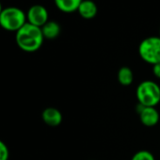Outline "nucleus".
Here are the masks:
<instances>
[{
  "instance_id": "obj_1",
  "label": "nucleus",
  "mask_w": 160,
  "mask_h": 160,
  "mask_svg": "<svg viewBox=\"0 0 160 160\" xmlns=\"http://www.w3.org/2000/svg\"><path fill=\"white\" fill-rule=\"evenodd\" d=\"M44 37L41 28L26 23L17 32L15 41L20 49L25 52H35L42 45Z\"/></svg>"
},
{
  "instance_id": "obj_2",
  "label": "nucleus",
  "mask_w": 160,
  "mask_h": 160,
  "mask_svg": "<svg viewBox=\"0 0 160 160\" xmlns=\"http://www.w3.org/2000/svg\"><path fill=\"white\" fill-rule=\"evenodd\" d=\"M137 99L143 107L154 108L160 102V87L152 80H145L137 88Z\"/></svg>"
},
{
  "instance_id": "obj_3",
  "label": "nucleus",
  "mask_w": 160,
  "mask_h": 160,
  "mask_svg": "<svg viewBox=\"0 0 160 160\" xmlns=\"http://www.w3.org/2000/svg\"><path fill=\"white\" fill-rule=\"evenodd\" d=\"M25 12L16 7H9L4 9L0 13V26L8 31L17 32L27 22Z\"/></svg>"
},
{
  "instance_id": "obj_4",
  "label": "nucleus",
  "mask_w": 160,
  "mask_h": 160,
  "mask_svg": "<svg viewBox=\"0 0 160 160\" xmlns=\"http://www.w3.org/2000/svg\"><path fill=\"white\" fill-rule=\"evenodd\" d=\"M138 54L142 60L149 64L160 63V37L152 36L144 39L139 43Z\"/></svg>"
},
{
  "instance_id": "obj_5",
  "label": "nucleus",
  "mask_w": 160,
  "mask_h": 160,
  "mask_svg": "<svg viewBox=\"0 0 160 160\" xmlns=\"http://www.w3.org/2000/svg\"><path fill=\"white\" fill-rule=\"evenodd\" d=\"M28 23L38 28H42L48 20V12L42 5H33L29 8L27 14Z\"/></svg>"
},
{
  "instance_id": "obj_6",
  "label": "nucleus",
  "mask_w": 160,
  "mask_h": 160,
  "mask_svg": "<svg viewBox=\"0 0 160 160\" xmlns=\"http://www.w3.org/2000/svg\"><path fill=\"white\" fill-rule=\"evenodd\" d=\"M138 112L142 124L148 127L154 126L159 122V113L155 108L152 107H143L138 104Z\"/></svg>"
},
{
  "instance_id": "obj_7",
  "label": "nucleus",
  "mask_w": 160,
  "mask_h": 160,
  "mask_svg": "<svg viewBox=\"0 0 160 160\" xmlns=\"http://www.w3.org/2000/svg\"><path fill=\"white\" fill-rule=\"evenodd\" d=\"M77 12L84 19H92L96 16L98 8L92 0H82L77 9Z\"/></svg>"
},
{
  "instance_id": "obj_8",
  "label": "nucleus",
  "mask_w": 160,
  "mask_h": 160,
  "mask_svg": "<svg viewBox=\"0 0 160 160\" xmlns=\"http://www.w3.org/2000/svg\"><path fill=\"white\" fill-rule=\"evenodd\" d=\"M42 118L43 122L49 126H58L62 122L61 112L55 108H47L42 111Z\"/></svg>"
},
{
  "instance_id": "obj_9",
  "label": "nucleus",
  "mask_w": 160,
  "mask_h": 160,
  "mask_svg": "<svg viewBox=\"0 0 160 160\" xmlns=\"http://www.w3.org/2000/svg\"><path fill=\"white\" fill-rule=\"evenodd\" d=\"M57 8L65 13L77 12V9L82 0H54Z\"/></svg>"
},
{
  "instance_id": "obj_10",
  "label": "nucleus",
  "mask_w": 160,
  "mask_h": 160,
  "mask_svg": "<svg viewBox=\"0 0 160 160\" xmlns=\"http://www.w3.org/2000/svg\"><path fill=\"white\" fill-rule=\"evenodd\" d=\"M41 28L44 39H48V40L56 39L60 33V26L55 21H48Z\"/></svg>"
},
{
  "instance_id": "obj_11",
  "label": "nucleus",
  "mask_w": 160,
  "mask_h": 160,
  "mask_svg": "<svg viewBox=\"0 0 160 160\" xmlns=\"http://www.w3.org/2000/svg\"><path fill=\"white\" fill-rule=\"evenodd\" d=\"M118 81L122 86H130L134 80V73L129 67H122L118 71L117 74Z\"/></svg>"
},
{
  "instance_id": "obj_12",
  "label": "nucleus",
  "mask_w": 160,
  "mask_h": 160,
  "mask_svg": "<svg viewBox=\"0 0 160 160\" xmlns=\"http://www.w3.org/2000/svg\"><path fill=\"white\" fill-rule=\"evenodd\" d=\"M131 160H155L153 154L146 150H141L137 152L133 157L131 158Z\"/></svg>"
},
{
  "instance_id": "obj_13",
  "label": "nucleus",
  "mask_w": 160,
  "mask_h": 160,
  "mask_svg": "<svg viewBox=\"0 0 160 160\" xmlns=\"http://www.w3.org/2000/svg\"><path fill=\"white\" fill-rule=\"evenodd\" d=\"M10 156L9 149L5 142L0 140V160H8Z\"/></svg>"
},
{
  "instance_id": "obj_14",
  "label": "nucleus",
  "mask_w": 160,
  "mask_h": 160,
  "mask_svg": "<svg viewBox=\"0 0 160 160\" xmlns=\"http://www.w3.org/2000/svg\"><path fill=\"white\" fill-rule=\"evenodd\" d=\"M152 72L155 77L160 79V63L152 65Z\"/></svg>"
},
{
  "instance_id": "obj_15",
  "label": "nucleus",
  "mask_w": 160,
  "mask_h": 160,
  "mask_svg": "<svg viewBox=\"0 0 160 160\" xmlns=\"http://www.w3.org/2000/svg\"><path fill=\"white\" fill-rule=\"evenodd\" d=\"M3 11V9H2V6H1V3H0V13H1V12Z\"/></svg>"
},
{
  "instance_id": "obj_16",
  "label": "nucleus",
  "mask_w": 160,
  "mask_h": 160,
  "mask_svg": "<svg viewBox=\"0 0 160 160\" xmlns=\"http://www.w3.org/2000/svg\"><path fill=\"white\" fill-rule=\"evenodd\" d=\"M159 37H160V28H159Z\"/></svg>"
}]
</instances>
